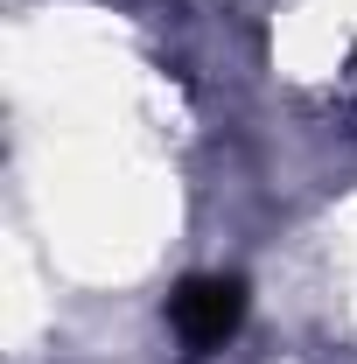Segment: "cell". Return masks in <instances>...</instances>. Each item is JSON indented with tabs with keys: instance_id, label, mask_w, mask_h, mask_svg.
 <instances>
[{
	"instance_id": "obj_1",
	"label": "cell",
	"mask_w": 357,
	"mask_h": 364,
	"mask_svg": "<svg viewBox=\"0 0 357 364\" xmlns=\"http://www.w3.org/2000/svg\"><path fill=\"white\" fill-rule=\"evenodd\" d=\"M238 322H245V280L238 273H196L169 301V329L189 350H224L238 336Z\"/></svg>"
}]
</instances>
